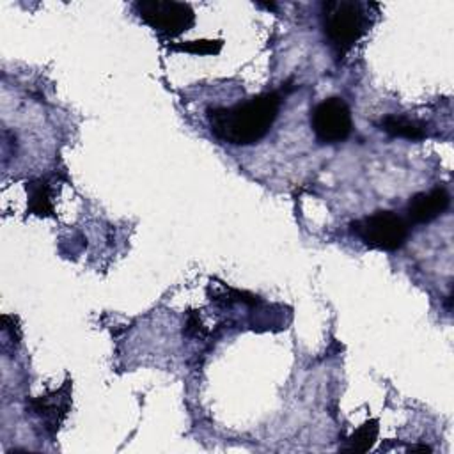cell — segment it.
I'll return each instance as SVG.
<instances>
[{"mask_svg":"<svg viewBox=\"0 0 454 454\" xmlns=\"http://www.w3.org/2000/svg\"><path fill=\"white\" fill-rule=\"evenodd\" d=\"M282 98L278 92H262L232 106L207 108L211 133L232 145H252L271 129Z\"/></svg>","mask_w":454,"mask_h":454,"instance_id":"cell-1","label":"cell"},{"mask_svg":"<svg viewBox=\"0 0 454 454\" xmlns=\"http://www.w3.org/2000/svg\"><path fill=\"white\" fill-rule=\"evenodd\" d=\"M321 18L325 34L339 57L349 51L371 25L364 5L355 0L325 2L321 5Z\"/></svg>","mask_w":454,"mask_h":454,"instance_id":"cell-2","label":"cell"},{"mask_svg":"<svg viewBox=\"0 0 454 454\" xmlns=\"http://www.w3.org/2000/svg\"><path fill=\"white\" fill-rule=\"evenodd\" d=\"M349 227L365 247L387 252L401 248L410 236L408 222L394 211H376L351 222Z\"/></svg>","mask_w":454,"mask_h":454,"instance_id":"cell-3","label":"cell"},{"mask_svg":"<svg viewBox=\"0 0 454 454\" xmlns=\"http://www.w3.org/2000/svg\"><path fill=\"white\" fill-rule=\"evenodd\" d=\"M138 18L167 37L181 35L195 23L193 9L184 2L142 0L135 4Z\"/></svg>","mask_w":454,"mask_h":454,"instance_id":"cell-4","label":"cell"},{"mask_svg":"<svg viewBox=\"0 0 454 454\" xmlns=\"http://www.w3.org/2000/svg\"><path fill=\"white\" fill-rule=\"evenodd\" d=\"M310 122L314 135L321 144L344 142L353 129L351 110L348 103L339 96L326 98L316 105L310 115Z\"/></svg>","mask_w":454,"mask_h":454,"instance_id":"cell-5","label":"cell"},{"mask_svg":"<svg viewBox=\"0 0 454 454\" xmlns=\"http://www.w3.org/2000/svg\"><path fill=\"white\" fill-rule=\"evenodd\" d=\"M450 204V195L443 186H436L429 192L415 193L406 207V213L415 223H429L442 216Z\"/></svg>","mask_w":454,"mask_h":454,"instance_id":"cell-6","label":"cell"},{"mask_svg":"<svg viewBox=\"0 0 454 454\" xmlns=\"http://www.w3.org/2000/svg\"><path fill=\"white\" fill-rule=\"evenodd\" d=\"M381 129L390 137L422 140L427 137V124L419 119H410L404 115H385L380 122Z\"/></svg>","mask_w":454,"mask_h":454,"instance_id":"cell-7","label":"cell"},{"mask_svg":"<svg viewBox=\"0 0 454 454\" xmlns=\"http://www.w3.org/2000/svg\"><path fill=\"white\" fill-rule=\"evenodd\" d=\"M69 397H71V392H69V387L66 388V392L62 394V388H59L57 392L50 394V395H41L37 399H34L30 404H32V410L44 417L46 420H51V427H59L60 424V419H57V415H64L67 413L69 410Z\"/></svg>","mask_w":454,"mask_h":454,"instance_id":"cell-8","label":"cell"},{"mask_svg":"<svg viewBox=\"0 0 454 454\" xmlns=\"http://www.w3.org/2000/svg\"><path fill=\"white\" fill-rule=\"evenodd\" d=\"M28 193V211L37 216H51L53 204H51V186L46 179H34L27 183Z\"/></svg>","mask_w":454,"mask_h":454,"instance_id":"cell-9","label":"cell"},{"mask_svg":"<svg viewBox=\"0 0 454 454\" xmlns=\"http://www.w3.org/2000/svg\"><path fill=\"white\" fill-rule=\"evenodd\" d=\"M376 436H378V420L376 419H371L367 420L365 424H362L351 436L346 438V443L340 447L342 452H355V454H360V452H367L372 449L374 442H376Z\"/></svg>","mask_w":454,"mask_h":454,"instance_id":"cell-10","label":"cell"},{"mask_svg":"<svg viewBox=\"0 0 454 454\" xmlns=\"http://www.w3.org/2000/svg\"><path fill=\"white\" fill-rule=\"evenodd\" d=\"M223 41H186L176 46H170L174 51H188L193 55H216L222 50Z\"/></svg>","mask_w":454,"mask_h":454,"instance_id":"cell-11","label":"cell"}]
</instances>
